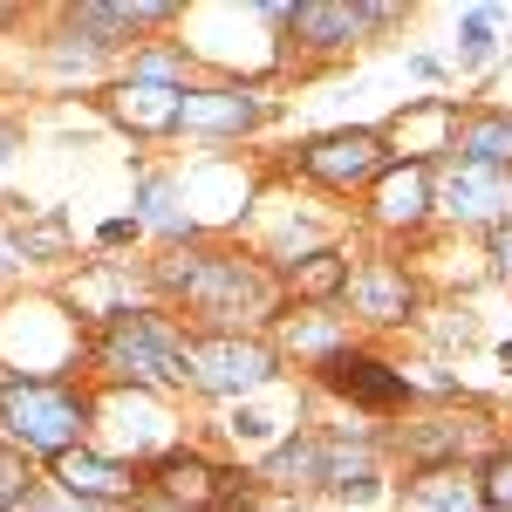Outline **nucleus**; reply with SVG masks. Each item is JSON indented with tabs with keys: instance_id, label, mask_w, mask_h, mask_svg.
Masks as SVG:
<instances>
[{
	"instance_id": "1",
	"label": "nucleus",
	"mask_w": 512,
	"mask_h": 512,
	"mask_svg": "<svg viewBox=\"0 0 512 512\" xmlns=\"http://www.w3.org/2000/svg\"><path fill=\"white\" fill-rule=\"evenodd\" d=\"M158 280L198 321H212V335H239L253 321H274L280 308V280L260 260H239V253H185V260L158 267Z\"/></svg>"
},
{
	"instance_id": "2",
	"label": "nucleus",
	"mask_w": 512,
	"mask_h": 512,
	"mask_svg": "<svg viewBox=\"0 0 512 512\" xmlns=\"http://www.w3.org/2000/svg\"><path fill=\"white\" fill-rule=\"evenodd\" d=\"M89 396L69 390V383H41V376H21V383H0V444H14L21 458H62L76 451L82 431H89Z\"/></svg>"
},
{
	"instance_id": "3",
	"label": "nucleus",
	"mask_w": 512,
	"mask_h": 512,
	"mask_svg": "<svg viewBox=\"0 0 512 512\" xmlns=\"http://www.w3.org/2000/svg\"><path fill=\"white\" fill-rule=\"evenodd\" d=\"M103 369L137 383V390H171V383H192V342L164 315H130L123 308L103 328Z\"/></svg>"
},
{
	"instance_id": "4",
	"label": "nucleus",
	"mask_w": 512,
	"mask_h": 512,
	"mask_svg": "<svg viewBox=\"0 0 512 512\" xmlns=\"http://www.w3.org/2000/svg\"><path fill=\"white\" fill-rule=\"evenodd\" d=\"M192 383L205 396H246L274 383V349L253 335H198L192 342Z\"/></svg>"
},
{
	"instance_id": "5",
	"label": "nucleus",
	"mask_w": 512,
	"mask_h": 512,
	"mask_svg": "<svg viewBox=\"0 0 512 512\" xmlns=\"http://www.w3.org/2000/svg\"><path fill=\"white\" fill-rule=\"evenodd\" d=\"M301 171L321 178L328 192H349V185H369L390 171V151H383V130H335V137H315L301 151Z\"/></svg>"
},
{
	"instance_id": "6",
	"label": "nucleus",
	"mask_w": 512,
	"mask_h": 512,
	"mask_svg": "<svg viewBox=\"0 0 512 512\" xmlns=\"http://www.w3.org/2000/svg\"><path fill=\"white\" fill-rule=\"evenodd\" d=\"M321 383L335 396H349V403H362V410H403L410 403L403 369H390L383 355H362V349H335L321 362Z\"/></svg>"
},
{
	"instance_id": "7",
	"label": "nucleus",
	"mask_w": 512,
	"mask_h": 512,
	"mask_svg": "<svg viewBox=\"0 0 512 512\" xmlns=\"http://www.w3.org/2000/svg\"><path fill=\"white\" fill-rule=\"evenodd\" d=\"M437 205H444L451 219H472V226H512V171L458 164V171L437 185Z\"/></svg>"
},
{
	"instance_id": "8",
	"label": "nucleus",
	"mask_w": 512,
	"mask_h": 512,
	"mask_svg": "<svg viewBox=\"0 0 512 512\" xmlns=\"http://www.w3.org/2000/svg\"><path fill=\"white\" fill-rule=\"evenodd\" d=\"M396 7H342V0H301L294 14H287V28L301 48H349L362 28H383Z\"/></svg>"
},
{
	"instance_id": "9",
	"label": "nucleus",
	"mask_w": 512,
	"mask_h": 512,
	"mask_svg": "<svg viewBox=\"0 0 512 512\" xmlns=\"http://www.w3.org/2000/svg\"><path fill=\"white\" fill-rule=\"evenodd\" d=\"M267 117V103L253 89H185L178 103V130H198V137H239Z\"/></svg>"
},
{
	"instance_id": "10",
	"label": "nucleus",
	"mask_w": 512,
	"mask_h": 512,
	"mask_svg": "<svg viewBox=\"0 0 512 512\" xmlns=\"http://www.w3.org/2000/svg\"><path fill=\"white\" fill-rule=\"evenodd\" d=\"M55 485H62L69 499H96V506L137 499V472L117 465V458H103V451H89V444H76V451L55 458Z\"/></svg>"
},
{
	"instance_id": "11",
	"label": "nucleus",
	"mask_w": 512,
	"mask_h": 512,
	"mask_svg": "<svg viewBox=\"0 0 512 512\" xmlns=\"http://www.w3.org/2000/svg\"><path fill=\"white\" fill-rule=\"evenodd\" d=\"M437 205V185H431V164H390L383 178H376V198H369V212H376V226H424V212Z\"/></svg>"
},
{
	"instance_id": "12",
	"label": "nucleus",
	"mask_w": 512,
	"mask_h": 512,
	"mask_svg": "<svg viewBox=\"0 0 512 512\" xmlns=\"http://www.w3.org/2000/svg\"><path fill=\"white\" fill-rule=\"evenodd\" d=\"M151 478H158V499H164V506L205 512V506H219V492H226V478H233V472H212L198 451H164L158 465H151Z\"/></svg>"
},
{
	"instance_id": "13",
	"label": "nucleus",
	"mask_w": 512,
	"mask_h": 512,
	"mask_svg": "<svg viewBox=\"0 0 512 512\" xmlns=\"http://www.w3.org/2000/svg\"><path fill=\"white\" fill-rule=\"evenodd\" d=\"M178 7L171 0H144V7H117V0H89L69 14V28H76L89 48H117V41H137V28H151V21H171Z\"/></svg>"
},
{
	"instance_id": "14",
	"label": "nucleus",
	"mask_w": 512,
	"mask_h": 512,
	"mask_svg": "<svg viewBox=\"0 0 512 512\" xmlns=\"http://www.w3.org/2000/svg\"><path fill=\"white\" fill-rule=\"evenodd\" d=\"M349 301H355V315L362 321H376V328H390V321L410 315V274L396 267V260H369V267H355L349 274Z\"/></svg>"
},
{
	"instance_id": "15",
	"label": "nucleus",
	"mask_w": 512,
	"mask_h": 512,
	"mask_svg": "<svg viewBox=\"0 0 512 512\" xmlns=\"http://www.w3.org/2000/svg\"><path fill=\"white\" fill-rule=\"evenodd\" d=\"M403 512H485V492L465 465H424L403 492Z\"/></svg>"
},
{
	"instance_id": "16",
	"label": "nucleus",
	"mask_w": 512,
	"mask_h": 512,
	"mask_svg": "<svg viewBox=\"0 0 512 512\" xmlns=\"http://www.w3.org/2000/svg\"><path fill=\"white\" fill-rule=\"evenodd\" d=\"M178 103H185V89H171V82H123L117 96H110L117 123H130L137 137H151V130H178Z\"/></svg>"
},
{
	"instance_id": "17",
	"label": "nucleus",
	"mask_w": 512,
	"mask_h": 512,
	"mask_svg": "<svg viewBox=\"0 0 512 512\" xmlns=\"http://www.w3.org/2000/svg\"><path fill=\"white\" fill-rule=\"evenodd\" d=\"M335 472V444H321V437H294V444H280L274 458H267V485L280 492H308V485H328Z\"/></svg>"
},
{
	"instance_id": "18",
	"label": "nucleus",
	"mask_w": 512,
	"mask_h": 512,
	"mask_svg": "<svg viewBox=\"0 0 512 512\" xmlns=\"http://www.w3.org/2000/svg\"><path fill=\"white\" fill-rule=\"evenodd\" d=\"M458 151L465 164H485V171H512V110H485V117L458 123Z\"/></svg>"
},
{
	"instance_id": "19",
	"label": "nucleus",
	"mask_w": 512,
	"mask_h": 512,
	"mask_svg": "<svg viewBox=\"0 0 512 512\" xmlns=\"http://www.w3.org/2000/svg\"><path fill=\"white\" fill-rule=\"evenodd\" d=\"M287 287H294V301H335V294L349 287V253H342V246L301 253V260L287 267Z\"/></svg>"
},
{
	"instance_id": "20",
	"label": "nucleus",
	"mask_w": 512,
	"mask_h": 512,
	"mask_svg": "<svg viewBox=\"0 0 512 512\" xmlns=\"http://www.w3.org/2000/svg\"><path fill=\"white\" fill-rule=\"evenodd\" d=\"M472 444H478L472 417H465V424H458V417H431V424L403 431V451H410V458H424V465H458Z\"/></svg>"
},
{
	"instance_id": "21",
	"label": "nucleus",
	"mask_w": 512,
	"mask_h": 512,
	"mask_svg": "<svg viewBox=\"0 0 512 512\" xmlns=\"http://www.w3.org/2000/svg\"><path fill=\"white\" fill-rule=\"evenodd\" d=\"M137 226H158V233H171V239H192V219L171 205V185H164V178H151V185L137 192Z\"/></svg>"
},
{
	"instance_id": "22",
	"label": "nucleus",
	"mask_w": 512,
	"mask_h": 512,
	"mask_svg": "<svg viewBox=\"0 0 512 512\" xmlns=\"http://www.w3.org/2000/svg\"><path fill=\"white\" fill-rule=\"evenodd\" d=\"M35 492V472L14 444H0V512H21V499Z\"/></svg>"
},
{
	"instance_id": "23",
	"label": "nucleus",
	"mask_w": 512,
	"mask_h": 512,
	"mask_svg": "<svg viewBox=\"0 0 512 512\" xmlns=\"http://www.w3.org/2000/svg\"><path fill=\"white\" fill-rule=\"evenodd\" d=\"M478 492H485V512H512V451H492V458H485Z\"/></svg>"
},
{
	"instance_id": "24",
	"label": "nucleus",
	"mask_w": 512,
	"mask_h": 512,
	"mask_svg": "<svg viewBox=\"0 0 512 512\" xmlns=\"http://www.w3.org/2000/svg\"><path fill=\"white\" fill-rule=\"evenodd\" d=\"M294 349H315L321 362H328V355H335V321H321V315L294 321Z\"/></svg>"
},
{
	"instance_id": "25",
	"label": "nucleus",
	"mask_w": 512,
	"mask_h": 512,
	"mask_svg": "<svg viewBox=\"0 0 512 512\" xmlns=\"http://www.w3.org/2000/svg\"><path fill=\"white\" fill-rule=\"evenodd\" d=\"M62 253V226L48 219V226H35V233H21V246H14V260H55Z\"/></svg>"
},
{
	"instance_id": "26",
	"label": "nucleus",
	"mask_w": 512,
	"mask_h": 512,
	"mask_svg": "<svg viewBox=\"0 0 512 512\" xmlns=\"http://www.w3.org/2000/svg\"><path fill=\"white\" fill-rule=\"evenodd\" d=\"M458 35H465V62H478V55L492 48V14H485V7L465 14V28H458Z\"/></svg>"
},
{
	"instance_id": "27",
	"label": "nucleus",
	"mask_w": 512,
	"mask_h": 512,
	"mask_svg": "<svg viewBox=\"0 0 512 512\" xmlns=\"http://www.w3.org/2000/svg\"><path fill=\"white\" fill-rule=\"evenodd\" d=\"M492 260L512 274V226H499V233H492Z\"/></svg>"
},
{
	"instance_id": "28",
	"label": "nucleus",
	"mask_w": 512,
	"mask_h": 512,
	"mask_svg": "<svg viewBox=\"0 0 512 512\" xmlns=\"http://www.w3.org/2000/svg\"><path fill=\"white\" fill-rule=\"evenodd\" d=\"M137 233V219H110V226H103V246H117V239H130Z\"/></svg>"
},
{
	"instance_id": "29",
	"label": "nucleus",
	"mask_w": 512,
	"mask_h": 512,
	"mask_svg": "<svg viewBox=\"0 0 512 512\" xmlns=\"http://www.w3.org/2000/svg\"><path fill=\"white\" fill-rule=\"evenodd\" d=\"M14 144H21V130H14V123H0V164L14 158Z\"/></svg>"
},
{
	"instance_id": "30",
	"label": "nucleus",
	"mask_w": 512,
	"mask_h": 512,
	"mask_svg": "<svg viewBox=\"0 0 512 512\" xmlns=\"http://www.w3.org/2000/svg\"><path fill=\"white\" fill-rule=\"evenodd\" d=\"M14 274V246H7V239H0V280Z\"/></svg>"
},
{
	"instance_id": "31",
	"label": "nucleus",
	"mask_w": 512,
	"mask_h": 512,
	"mask_svg": "<svg viewBox=\"0 0 512 512\" xmlns=\"http://www.w3.org/2000/svg\"><path fill=\"white\" fill-rule=\"evenodd\" d=\"M499 362H506V369H512V342H506V349H499Z\"/></svg>"
},
{
	"instance_id": "32",
	"label": "nucleus",
	"mask_w": 512,
	"mask_h": 512,
	"mask_svg": "<svg viewBox=\"0 0 512 512\" xmlns=\"http://www.w3.org/2000/svg\"><path fill=\"white\" fill-rule=\"evenodd\" d=\"M158 512H185V506H158Z\"/></svg>"
}]
</instances>
